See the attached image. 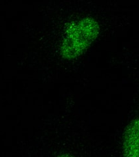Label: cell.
<instances>
[{
    "label": "cell",
    "instance_id": "1",
    "mask_svg": "<svg viewBox=\"0 0 139 157\" xmlns=\"http://www.w3.org/2000/svg\"><path fill=\"white\" fill-rule=\"evenodd\" d=\"M100 33L99 22L92 17H83L70 22L64 31L60 55L66 61L79 58L97 40Z\"/></svg>",
    "mask_w": 139,
    "mask_h": 157
},
{
    "label": "cell",
    "instance_id": "2",
    "mask_svg": "<svg viewBox=\"0 0 139 157\" xmlns=\"http://www.w3.org/2000/svg\"><path fill=\"white\" fill-rule=\"evenodd\" d=\"M122 151L123 157H139V118L131 120L125 128Z\"/></svg>",
    "mask_w": 139,
    "mask_h": 157
},
{
    "label": "cell",
    "instance_id": "3",
    "mask_svg": "<svg viewBox=\"0 0 139 157\" xmlns=\"http://www.w3.org/2000/svg\"><path fill=\"white\" fill-rule=\"evenodd\" d=\"M57 157H75V156L71 154H68V153H63V154L59 155Z\"/></svg>",
    "mask_w": 139,
    "mask_h": 157
}]
</instances>
